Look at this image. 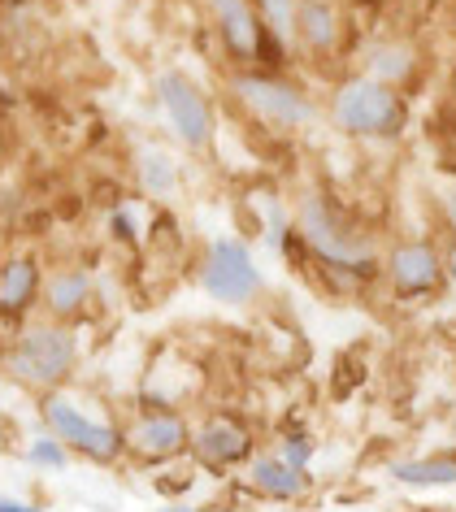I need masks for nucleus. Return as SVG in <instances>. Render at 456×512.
I'll list each match as a JSON object with an SVG mask.
<instances>
[{
	"label": "nucleus",
	"mask_w": 456,
	"mask_h": 512,
	"mask_svg": "<svg viewBox=\"0 0 456 512\" xmlns=\"http://www.w3.org/2000/svg\"><path fill=\"white\" fill-rule=\"evenodd\" d=\"M296 235L326 270L348 274V278H370L378 270V248L374 239L357 230L344 213L335 209L322 191H304L296 204Z\"/></svg>",
	"instance_id": "nucleus-1"
},
{
	"label": "nucleus",
	"mask_w": 456,
	"mask_h": 512,
	"mask_svg": "<svg viewBox=\"0 0 456 512\" xmlns=\"http://www.w3.org/2000/svg\"><path fill=\"white\" fill-rule=\"evenodd\" d=\"M331 122L335 131L352 139H396L409 122V109L396 87L378 83L370 74H352L331 92Z\"/></svg>",
	"instance_id": "nucleus-2"
},
{
	"label": "nucleus",
	"mask_w": 456,
	"mask_h": 512,
	"mask_svg": "<svg viewBox=\"0 0 456 512\" xmlns=\"http://www.w3.org/2000/svg\"><path fill=\"white\" fill-rule=\"evenodd\" d=\"M40 417H44L48 434H57L70 452H79L83 460H92V465H118L126 456V430L118 421L92 413L79 395H70V391L40 395Z\"/></svg>",
	"instance_id": "nucleus-3"
},
{
	"label": "nucleus",
	"mask_w": 456,
	"mask_h": 512,
	"mask_svg": "<svg viewBox=\"0 0 456 512\" xmlns=\"http://www.w3.org/2000/svg\"><path fill=\"white\" fill-rule=\"evenodd\" d=\"M74 365H79V343L61 322H31L5 356L9 378H18L22 387H35L40 395L66 387Z\"/></svg>",
	"instance_id": "nucleus-4"
},
{
	"label": "nucleus",
	"mask_w": 456,
	"mask_h": 512,
	"mask_svg": "<svg viewBox=\"0 0 456 512\" xmlns=\"http://www.w3.org/2000/svg\"><path fill=\"white\" fill-rule=\"evenodd\" d=\"M231 96L239 100V109L252 113L261 126H270V131H278V135L304 131V126L318 118V105H313L296 83L274 79V74L239 70L231 79Z\"/></svg>",
	"instance_id": "nucleus-5"
},
{
	"label": "nucleus",
	"mask_w": 456,
	"mask_h": 512,
	"mask_svg": "<svg viewBox=\"0 0 456 512\" xmlns=\"http://www.w3.org/2000/svg\"><path fill=\"white\" fill-rule=\"evenodd\" d=\"M200 287H205L209 300L226 304V309H244L265 291V274L244 239L218 235L209 239L205 256H200Z\"/></svg>",
	"instance_id": "nucleus-6"
},
{
	"label": "nucleus",
	"mask_w": 456,
	"mask_h": 512,
	"mask_svg": "<svg viewBox=\"0 0 456 512\" xmlns=\"http://www.w3.org/2000/svg\"><path fill=\"white\" fill-rule=\"evenodd\" d=\"M157 105H161V118H166L170 135L187 152H205L213 144V105L183 70L157 74Z\"/></svg>",
	"instance_id": "nucleus-7"
},
{
	"label": "nucleus",
	"mask_w": 456,
	"mask_h": 512,
	"mask_svg": "<svg viewBox=\"0 0 456 512\" xmlns=\"http://www.w3.org/2000/svg\"><path fill=\"white\" fill-rule=\"evenodd\" d=\"M192 421L174 408H152L139 413L126 426V456H135L139 465L157 469V465H174L179 456H192Z\"/></svg>",
	"instance_id": "nucleus-8"
},
{
	"label": "nucleus",
	"mask_w": 456,
	"mask_h": 512,
	"mask_svg": "<svg viewBox=\"0 0 456 512\" xmlns=\"http://www.w3.org/2000/svg\"><path fill=\"white\" fill-rule=\"evenodd\" d=\"M383 274H387V287L396 300H426L448 283L443 252L430 239H400L396 248L387 252Z\"/></svg>",
	"instance_id": "nucleus-9"
},
{
	"label": "nucleus",
	"mask_w": 456,
	"mask_h": 512,
	"mask_svg": "<svg viewBox=\"0 0 456 512\" xmlns=\"http://www.w3.org/2000/svg\"><path fill=\"white\" fill-rule=\"evenodd\" d=\"M252 456H257V434H252L248 421L231 413H213L192 430V460L205 473L244 469Z\"/></svg>",
	"instance_id": "nucleus-10"
},
{
	"label": "nucleus",
	"mask_w": 456,
	"mask_h": 512,
	"mask_svg": "<svg viewBox=\"0 0 456 512\" xmlns=\"http://www.w3.org/2000/svg\"><path fill=\"white\" fill-rule=\"evenodd\" d=\"M244 486L265 504H300L313 491V473L287 465L278 452H257L244 465Z\"/></svg>",
	"instance_id": "nucleus-11"
},
{
	"label": "nucleus",
	"mask_w": 456,
	"mask_h": 512,
	"mask_svg": "<svg viewBox=\"0 0 456 512\" xmlns=\"http://www.w3.org/2000/svg\"><path fill=\"white\" fill-rule=\"evenodd\" d=\"M209 5V18L218 27V40L222 48L231 53L235 61H257L261 57V44H265V22L257 14L252 0H205Z\"/></svg>",
	"instance_id": "nucleus-12"
},
{
	"label": "nucleus",
	"mask_w": 456,
	"mask_h": 512,
	"mask_svg": "<svg viewBox=\"0 0 456 512\" xmlns=\"http://www.w3.org/2000/svg\"><path fill=\"white\" fill-rule=\"evenodd\" d=\"M344 18H339L335 0H296V44L304 53H335Z\"/></svg>",
	"instance_id": "nucleus-13"
},
{
	"label": "nucleus",
	"mask_w": 456,
	"mask_h": 512,
	"mask_svg": "<svg viewBox=\"0 0 456 512\" xmlns=\"http://www.w3.org/2000/svg\"><path fill=\"white\" fill-rule=\"evenodd\" d=\"M92 304V274L83 265H66L44 278V309L53 322H70Z\"/></svg>",
	"instance_id": "nucleus-14"
},
{
	"label": "nucleus",
	"mask_w": 456,
	"mask_h": 512,
	"mask_svg": "<svg viewBox=\"0 0 456 512\" xmlns=\"http://www.w3.org/2000/svg\"><path fill=\"white\" fill-rule=\"evenodd\" d=\"M391 482L409 486V491H443L456 486V452H430V456H404L391 460Z\"/></svg>",
	"instance_id": "nucleus-15"
},
{
	"label": "nucleus",
	"mask_w": 456,
	"mask_h": 512,
	"mask_svg": "<svg viewBox=\"0 0 456 512\" xmlns=\"http://www.w3.org/2000/svg\"><path fill=\"white\" fill-rule=\"evenodd\" d=\"M44 278H40V265L35 256H9L0 265V317H18L27 313L35 296H40Z\"/></svg>",
	"instance_id": "nucleus-16"
},
{
	"label": "nucleus",
	"mask_w": 456,
	"mask_h": 512,
	"mask_svg": "<svg viewBox=\"0 0 456 512\" xmlns=\"http://www.w3.org/2000/svg\"><path fill=\"white\" fill-rule=\"evenodd\" d=\"M413 70H417V48L404 44V40H383L365 53V74L378 83H387V87H396V92H400V83L413 79Z\"/></svg>",
	"instance_id": "nucleus-17"
},
{
	"label": "nucleus",
	"mask_w": 456,
	"mask_h": 512,
	"mask_svg": "<svg viewBox=\"0 0 456 512\" xmlns=\"http://www.w3.org/2000/svg\"><path fill=\"white\" fill-rule=\"evenodd\" d=\"M135 178H139V187H144L148 196L170 200L174 191H179V161H174L166 148L148 144V148L135 152Z\"/></svg>",
	"instance_id": "nucleus-18"
},
{
	"label": "nucleus",
	"mask_w": 456,
	"mask_h": 512,
	"mask_svg": "<svg viewBox=\"0 0 456 512\" xmlns=\"http://www.w3.org/2000/svg\"><path fill=\"white\" fill-rule=\"evenodd\" d=\"M257 14L278 48L296 44V0H257Z\"/></svg>",
	"instance_id": "nucleus-19"
},
{
	"label": "nucleus",
	"mask_w": 456,
	"mask_h": 512,
	"mask_svg": "<svg viewBox=\"0 0 456 512\" xmlns=\"http://www.w3.org/2000/svg\"><path fill=\"white\" fill-rule=\"evenodd\" d=\"M274 452L283 456L287 465L309 469V465H313V456H318V443H313V434H309V430H283V434H278V443H274Z\"/></svg>",
	"instance_id": "nucleus-20"
},
{
	"label": "nucleus",
	"mask_w": 456,
	"mask_h": 512,
	"mask_svg": "<svg viewBox=\"0 0 456 512\" xmlns=\"http://www.w3.org/2000/svg\"><path fill=\"white\" fill-rule=\"evenodd\" d=\"M27 460L35 469H66L70 465V447L57 439V434H40V439L27 443Z\"/></svg>",
	"instance_id": "nucleus-21"
},
{
	"label": "nucleus",
	"mask_w": 456,
	"mask_h": 512,
	"mask_svg": "<svg viewBox=\"0 0 456 512\" xmlns=\"http://www.w3.org/2000/svg\"><path fill=\"white\" fill-rule=\"evenodd\" d=\"M109 235H118L122 243H135V239H139L131 209H113V213H109Z\"/></svg>",
	"instance_id": "nucleus-22"
},
{
	"label": "nucleus",
	"mask_w": 456,
	"mask_h": 512,
	"mask_svg": "<svg viewBox=\"0 0 456 512\" xmlns=\"http://www.w3.org/2000/svg\"><path fill=\"white\" fill-rule=\"evenodd\" d=\"M439 213H443V222H448V230L456 235V178L439 187Z\"/></svg>",
	"instance_id": "nucleus-23"
},
{
	"label": "nucleus",
	"mask_w": 456,
	"mask_h": 512,
	"mask_svg": "<svg viewBox=\"0 0 456 512\" xmlns=\"http://www.w3.org/2000/svg\"><path fill=\"white\" fill-rule=\"evenodd\" d=\"M0 512H44L40 504H31V499H14V495H0Z\"/></svg>",
	"instance_id": "nucleus-24"
},
{
	"label": "nucleus",
	"mask_w": 456,
	"mask_h": 512,
	"mask_svg": "<svg viewBox=\"0 0 456 512\" xmlns=\"http://www.w3.org/2000/svg\"><path fill=\"white\" fill-rule=\"evenodd\" d=\"M443 265H448V283L456 287V235L448 239V248H443Z\"/></svg>",
	"instance_id": "nucleus-25"
},
{
	"label": "nucleus",
	"mask_w": 456,
	"mask_h": 512,
	"mask_svg": "<svg viewBox=\"0 0 456 512\" xmlns=\"http://www.w3.org/2000/svg\"><path fill=\"white\" fill-rule=\"evenodd\" d=\"M161 512H196V508H192V504H166Z\"/></svg>",
	"instance_id": "nucleus-26"
}]
</instances>
